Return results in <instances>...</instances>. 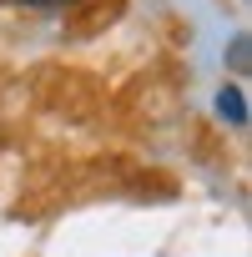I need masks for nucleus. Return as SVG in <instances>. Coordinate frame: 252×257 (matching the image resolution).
<instances>
[{
  "label": "nucleus",
  "instance_id": "2",
  "mask_svg": "<svg viewBox=\"0 0 252 257\" xmlns=\"http://www.w3.org/2000/svg\"><path fill=\"white\" fill-rule=\"evenodd\" d=\"M227 61H232V71H242V76H247V71H252V41H247V36H237Z\"/></svg>",
  "mask_w": 252,
  "mask_h": 257
},
{
  "label": "nucleus",
  "instance_id": "1",
  "mask_svg": "<svg viewBox=\"0 0 252 257\" xmlns=\"http://www.w3.org/2000/svg\"><path fill=\"white\" fill-rule=\"evenodd\" d=\"M217 116L232 121V126H247V121H252V111H247V91H242V86H222V91H217Z\"/></svg>",
  "mask_w": 252,
  "mask_h": 257
},
{
  "label": "nucleus",
  "instance_id": "3",
  "mask_svg": "<svg viewBox=\"0 0 252 257\" xmlns=\"http://www.w3.org/2000/svg\"><path fill=\"white\" fill-rule=\"evenodd\" d=\"M16 6H36V11H61V6H76V0H16Z\"/></svg>",
  "mask_w": 252,
  "mask_h": 257
}]
</instances>
